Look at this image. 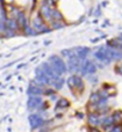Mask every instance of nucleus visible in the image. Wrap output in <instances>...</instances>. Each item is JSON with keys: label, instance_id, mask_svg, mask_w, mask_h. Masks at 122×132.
<instances>
[{"label": "nucleus", "instance_id": "f8f14e48", "mask_svg": "<svg viewBox=\"0 0 122 132\" xmlns=\"http://www.w3.org/2000/svg\"><path fill=\"white\" fill-rule=\"evenodd\" d=\"M73 49H74V51H76V56L80 60L87 59V56L91 51V49L88 48V46H76V48H73Z\"/></svg>", "mask_w": 122, "mask_h": 132}, {"label": "nucleus", "instance_id": "2eb2a0df", "mask_svg": "<svg viewBox=\"0 0 122 132\" xmlns=\"http://www.w3.org/2000/svg\"><path fill=\"white\" fill-rule=\"evenodd\" d=\"M41 15L43 16V19L44 20H48V21H50V23H51V21H52V16H51V12H52V7H50V6H47V5H42L41 6Z\"/></svg>", "mask_w": 122, "mask_h": 132}, {"label": "nucleus", "instance_id": "c756f323", "mask_svg": "<svg viewBox=\"0 0 122 132\" xmlns=\"http://www.w3.org/2000/svg\"><path fill=\"white\" fill-rule=\"evenodd\" d=\"M88 132H101V131H100L98 128H94V126H90V128H88Z\"/></svg>", "mask_w": 122, "mask_h": 132}, {"label": "nucleus", "instance_id": "412c9836", "mask_svg": "<svg viewBox=\"0 0 122 132\" xmlns=\"http://www.w3.org/2000/svg\"><path fill=\"white\" fill-rule=\"evenodd\" d=\"M6 24H7V29H11V30H18L20 28L18 21L14 20V19H7Z\"/></svg>", "mask_w": 122, "mask_h": 132}, {"label": "nucleus", "instance_id": "473e14b6", "mask_svg": "<svg viewBox=\"0 0 122 132\" xmlns=\"http://www.w3.org/2000/svg\"><path fill=\"white\" fill-rule=\"evenodd\" d=\"M99 41H100V37H98V38H93V39H91V42H92V43H98Z\"/></svg>", "mask_w": 122, "mask_h": 132}, {"label": "nucleus", "instance_id": "a878e982", "mask_svg": "<svg viewBox=\"0 0 122 132\" xmlns=\"http://www.w3.org/2000/svg\"><path fill=\"white\" fill-rule=\"evenodd\" d=\"M101 6H100V5H98L97 7H95V9H94V13H93V15L95 16V18H98L99 19L100 16H101Z\"/></svg>", "mask_w": 122, "mask_h": 132}, {"label": "nucleus", "instance_id": "423d86ee", "mask_svg": "<svg viewBox=\"0 0 122 132\" xmlns=\"http://www.w3.org/2000/svg\"><path fill=\"white\" fill-rule=\"evenodd\" d=\"M35 81L40 85V86H44V85H51V79L43 72L41 67H37L35 70Z\"/></svg>", "mask_w": 122, "mask_h": 132}, {"label": "nucleus", "instance_id": "bb28decb", "mask_svg": "<svg viewBox=\"0 0 122 132\" xmlns=\"http://www.w3.org/2000/svg\"><path fill=\"white\" fill-rule=\"evenodd\" d=\"M114 72H115L116 74H120V75H122V64H118V65H115V67H114Z\"/></svg>", "mask_w": 122, "mask_h": 132}, {"label": "nucleus", "instance_id": "aec40b11", "mask_svg": "<svg viewBox=\"0 0 122 132\" xmlns=\"http://www.w3.org/2000/svg\"><path fill=\"white\" fill-rule=\"evenodd\" d=\"M16 21H18V23H19V27H20L21 29H23V30H25L26 28L28 27L27 18H26L25 13H20V15L18 16V19H16Z\"/></svg>", "mask_w": 122, "mask_h": 132}, {"label": "nucleus", "instance_id": "ddd939ff", "mask_svg": "<svg viewBox=\"0 0 122 132\" xmlns=\"http://www.w3.org/2000/svg\"><path fill=\"white\" fill-rule=\"evenodd\" d=\"M114 125H115V124H114V121H113V118H112V115H108V116H105L101 118V125L100 126L106 132L111 131Z\"/></svg>", "mask_w": 122, "mask_h": 132}, {"label": "nucleus", "instance_id": "c9c22d12", "mask_svg": "<svg viewBox=\"0 0 122 132\" xmlns=\"http://www.w3.org/2000/svg\"><path fill=\"white\" fill-rule=\"evenodd\" d=\"M58 1H59V0H52V2H54V6H55V5H56V4H57V2H58Z\"/></svg>", "mask_w": 122, "mask_h": 132}, {"label": "nucleus", "instance_id": "0eeeda50", "mask_svg": "<svg viewBox=\"0 0 122 132\" xmlns=\"http://www.w3.org/2000/svg\"><path fill=\"white\" fill-rule=\"evenodd\" d=\"M81 64H83V60H80L78 57H73L67 59V71L70 73H77L80 72Z\"/></svg>", "mask_w": 122, "mask_h": 132}, {"label": "nucleus", "instance_id": "6e6552de", "mask_svg": "<svg viewBox=\"0 0 122 132\" xmlns=\"http://www.w3.org/2000/svg\"><path fill=\"white\" fill-rule=\"evenodd\" d=\"M87 124L90 126H94V128H98L99 125H101V117H100V115L95 111H90L87 115Z\"/></svg>", "mask_w": 122, "mask_h": 132}, {"label": "nucleus", "instance_id": "1a4fd4ad", "mask_svg": "<svg viewBox=\"0 0 122 132\" xmlns=\"http://www.w3.org/2000/svg\"><path fill=\"white\" fill-rule=\"evenodd\" d=\"M40 67H41L42 70H43V72L45 73V74L51 79V82L55 81V80H57V79H59V78H60L59 75H58L57 73H56L55 71H54V68L51 67V65L49 64V63H43V64L40 66Z\"/></svg>", "mask_w": 122, "mask_h": 132}, {"label": "nucleus", "instance_id": "cd10ccee", "mask_svg": "<svg viewBox=\"0 0 122 132\" xmlns=\"http://www.w3.org/2000/svg\"><path fill=\"white\" fill-rule=\"evenodd\" d=\"M109 132H122V125H114Z\"/></svg>", "mask_w": 122, "mask_h": 132}, {"label": "nucleus", "instance_id": "b1692460", "mask_svg": "<svg viewBox=\"0 0 122 132\" xmlns=\"http://www.w3.org/2000/svg\"><path fill=\"white\" fill-rule=\"evenodd\" d=\"M65 23L63 21H52L51 22V28L52 29H60V28H64Z\"/></svg>", "mask_w": 122, "mask_h": 132}, {"label": "nucleus", "instance_id": "39448f33", "mask_svg": "<svg viewBox=\"0 0 122 132\" xmlns=\"http://www.w3.org/2000/svg\"><path fill=\"white\" fill-rule=\"evenodd\" d=\"M98 66L90 59H85L83 60V64H81L80 68V73L81 75H92L97 72Z\"/></svg>", "mask_w": 122, "mask_h": 132}, {"label": "nucleus", "instance_id": "4be33fe9", "mask_svg": "<svg viewBox=\"0 0 122 132\" xmlns=\"http://www.w3.org/2000/svg\"><path fill=\"white\" fill-rule=\"evenodd\" d=\"M51 16H52V21H63L64 18H63V14L60 13L58 9L52 8V12H51ZM51 21V22H52Z\"/></svg>", "mask_w": 122, "mask_h": 132}, {"label": "nucleus", "instance_id": "7c9ffc66", "mask_svg": "<svg viewBox=\"0 0 122 132\" xmlns=\"http://www.w3.org/2000/svg\"><path fill=\"white\" fill-rule=\"evenodd\" d=\"M54 93H55V90H54V89H48V90L44 92V94H47V95H52Z\"/></svg>", "mask_w": 122, "mask_h": 132}, {"label": "nucleus", "instance_id": "f03ea898", "mask_svg": "<svg viewBox=\"0 0 122 132\" xmlns=\"http://www.w3.org/2000/svg\"><path fill=\"white\" fill-rule=\"evenodd\" d=\"M48 63L51 65V67L54 68V71H55L59 77L63 75V74H65V73L67 72V65L65 64V62L63 60V58L59 57V56H57V55L50 56Z\"/></svg>", "mask_w": 122, "mask_h": 132}, {"label": "nucleus", "instance_id": "e433bc0d", "mask_svg": "<svg viewBox=\"0 0 122 132\" xmlns=\"http://www.w3.org/2000/svg\"><path fill=\"white\" fill-rule=\"evenodd\" d=\"M40 132H47V130H42V131H40Z\"/></svg>", "mask_w": 122, "mask_h": 132}, {"label": "nucleus", "instance_id": "20e7f679", "mask_svg": "<svg viewBox=\"0 0 122 132\" xmlns=\"http://www.w3.org/2000/svg\"><path fill=\"white\" fill-rule=\"evenodd\" d=\"M33 27L36 30L37 34H47V32H50L51 29L49 27H47L45 23H44V19L41 14H37L34 19H33Z\"/></svg>", "mask_w": 122, "mask_h": 132}, {"label": "nucleus", "instance_id": "6ab92c4d", "mask_svg": "<svg viewBox=\"0 0 122 132\" xmlns=\"http://www.w3.org/2000/svg\"><path fill=\"white\" fill-rule=\"evenodd\" d=\"M70 101L67 100V98H65V97H60L59 100L57 101V103H56V110H58V109H60V110H63V109H67V108L70 107Z\"/></svg>", "mask_w": 122, "mask_h": 132}, {"label": "nucleus", "instance_id": "9b49d317", "mask_svg": "<svg viewBox=\"0 0 122 132\" xmlns=\"http://www.w3.org/2000/svg\"><path fill=\"white\" fill-rule=\"evenodd\" d=\"M43 104V100L40 96H30L29 100L27 102L28 109L29 110H36L39 108H41V105Z\"/></svg>", "mask_w": 122, "mask_h": 132}, {"label": "nucleus", "instance_id": "72a5a7b5", "mask_svg": "<svg viewBox=\"0 0 122 132\" xmlns=\"http://www.w3.org/2000/svg\"><path fill=\"white\" fill-rule=\"evenodd\" d=\"M107 5H108V1H106V0H105V1H102V2H101V6H102V7H106Z\"/></svg>", "mask_w": 122, "mask_h": 132}, {"label": "nucleus", "instance_id": "2f4dec72", "mask_svg": "<svg viewBox=\"0 0 122 132\" xmlns=\"http://www.w3.org/2000/svg\"><path fill=\"white\" fill-rule=\"evenodd\" d=\"M76 116L78 117V118H83V117H84V114H83V112H77Z\"/></svg>", "mask_w": 122, "mask_h": 132}, {"label": "nucleus", "instance_id": "5701e85b", "mask_svg": "<svg viewBox=\"0 0 122 132\" xmlns=\"http://www.w3.org/2000/svg\"><path fill=\"white\" fill-rule=\"evenodd\" d=\"M63 85H64V79L63 78H59V79L55 80V81L51 82V86L56 89V90H59V89L63 88Z\"/></svg>", "mask_w": 122, "mask_h": 132}, {"label": "nucleus", "instance_id": "9d476101", "mask_svg": "<svg viewBox=\"0 0 122 132\" xmlns=\"http://www.w3.org/2000/svg\"><path fill=\"white\" fill-rule=\"evenodd\" d=\"M29 124H30V128L33 129V130H35V129L40 128V126H42L44 124V119L42 118L40 115L37 114H33L29 116Z\"/></svg>", "mask_w": 122, "mask_h": 132}, {"label": "nucleus", "instance_id": "4468645a", "mask_svg": "<svg viewBox=\"0 0 122 132\" xmlns=\"http://www.w3.org/2000/svg\"><path fill=\"white\" fill-rule=\"evenodd\" d=\"M101 98H102V96H101V94H100V92H93V93L90 95V98H88V104H90L91 107H93L92 111H94L95 110V107H97V104L100 102Z\"/></svg>", "mask_w": 122, "mask_h": 132}, {"label": "nucleus", "instance_id": "dca6fc26", "mask_svg": "<svg viewBox=\"0 0 122 132\" xmlns=\"http://www.w3.org/2000/svg\"><path fill=\"white\" fill-rule=\"evenodd\" d=\"M27 93L29 94L30 96H37V95H41V94H44V92H43V89H42L40 86L30 85V86L28 87Z\"/></svg>", "mask_w": 122, "mask_h": 132}, {"label": "nucleus", "instance_id": "f257e3e1", "mask_svg": "<svg viewBox=\"0 0 122 132\" xmlns=\"http://www.w3.org/2000/svg\"><path fill=\"white\" fill-rule=\"evenodd\" d=\"M66 84L69 86V89L73 94H83V92L85 90V84H84V80L80 75L73 74L71 77H69L66 80Z\"/></svg>", "mask_w": 122, "mask_h": 132}, {"label": "nucleus", "instance_id": "f3484780", "mask_svg": "<svg viewBox=\"0 0 122 132\" xmlns=\"http://www.w3.org/2000/svg\"><path fill=\"white\" fill-rule=\"evenodd\" d=\"M108 52H109V57L112 58V60H115V62L122 60V50H115V49L108 48Z\"/></svg>", "mask_w": 122, "mask_h": 132}, {"label": "nucleus", "instance_id": "f704fd0d", "mask_svg": "<svg viewBox=\"0 0 122 132\" xmlns=\"http://www.w3.org/2000/svg\"><path fill=\"white\" fill-rule=\"evenodd\" d=\"M0 5H1V7L5 5V1H4V0H0Z\"/></svg>", "mask_w": 122, "mask_h": 132}, {"label": "nucleus", "instance_id": "393cba45", "mask_svg": "<svg viewBox=\"0 0 122 132\" xmlns=\"http://www.w3.org/2000/svg\"><path fill=\"white\" fill-rule=\"evenodd\" d=\"M23 31H25V34H26V35H28V36H33V35H37L36 30H35V29H33V28H30L29 26H28V27L26 28V29L23 30Z\"/></svg>", "mask_w": 122, "mask_h": 132}, {"label": "nucleus", "instance_id": "a211bd4d", "mask_svg": "<svg viewBox=\"0 0 122 132\" xmlns=\"http://www.w3.org/2000/svg\"><path fill=\"white\" fill-rule=\"evenodd\" d=\"M112 118H113L115 125H122V110L121 109L114 110L112 112Z\"/></svg>", "mask_w": 122, "mask_h": 132}, {"label": "nucleus", "instance_id": "7ed1b4c3", "mask_svg": "<svg viewBox=\"0 0 122 132\" xmlns=\"http://www.w3.org/2000/svg\"><path fill=\"white\" fill-rule=\"evenodd\" d=\"M94 57L98 62L104 63L105 65L111 64L113 60L109 57V52H108V46L107 45H100L97 49V51L94 52Z\"/></svg>", "mask_w": 122, "mask_h": 132}, {"label": "nucleus", "instance_id": "c85d7f7f", "mask_svg": "<svg viewBox=\"0 0 122 132\" xmlns=\"http://www.w3.org/2000/svg\"><path fill=\"white\" fill-rule=\"evenodd\" d=\"M14 35H15V32H14V30L7 29L6 31H5V36H6V37H13Z\"/></svg>", "mask_w": 122, "mask_h": 132}]
</instances>
